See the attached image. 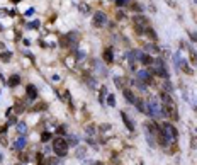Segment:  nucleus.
<instances>
[{"label":"nucleus","mask_w":197,"mask_h":165,"mask_svg":"<svg viewBox=\"0 0 197 165\" xmlns=\"http://www.w3.org/2000/svg\"><path fill=\"white\" fill-rule=\"evenodd\" d=\"M146 104H148V114L153 119H158V117L163 116V106L158 97H149Z\"/></svg>","instance_id":"nucleus-1"},{"label":"nucleus","mask_w":197,"mask_h":165,"mask_svg":"<svg viewBox=\"0 0 197 165\" xmlns=\"http://www.w3.org/2000/svg\"><path fill=\"white\" fill-rule=\"evenodd\" d=\"M53 148H54V151H56V155H58V157H65V155L68 153V143H66V140H65L63 136H58L56 140H54Z\"/></svg>","instance_id":"nucleus-2"},{"label":"nucleus","mask_w":197,"mask_h":165,"mask_svg":"<svg viewBox=\"0 0 197 165\" xmlns=\"http://www.w3.org/2000/svg\"><path fill=\"white\" fill-rule=\"evenodd\" d=\"M136 73H138L139 82H143V83H151V80H153L151 70H136Z\"/></svg>","instance_id":"nucleus-3"},{"label":"nucleus","mask_w":197,"mask_h":165,"mask_svg":"<svg viewBox=\"0 0 197 165\" xmlns=\"http://www.w3.org/2000/svg\"><path fill=\"white\" fill-rule=\"evenodd\" d=\"M105 22H107V17H105L104 12H97V14L94 15V26L95 28H100V26H104Z\"/></svg>","instance_id":"nucleus-4"},{"label":"nucleus","mask_w":197,"mask_h":165,"mask_svg":"<svg viewBox=\"0 0 197 165\" xmlns=\"http://www.w3.org/2000/svg\"><path fill=\"white\" fill-rule=\"evenodd\" d=\"M122 94H124V99H126L129 104H136V102H138L136 96H134V94H133V92H131L129 89H122Z\"/></svg>","instance_id":"nucleus-5"},{"label":"nucleus","mask_w":197,"mask_h":165,"mask_svg":"<svg viewBox=\"0 0 197 165\" xmlns=\"http://www.w3.org/2000/svg\"><path fill=\"white\" fill-rule=\"evenodd\" d=\"M121 117H122V121H124V124H126V128H128L129 131H134V124H133V121L129 119L128 114H126V112H121Z\"/></svg>","instance_id":"nucleus-6"},{"label":"nucleus","mask_w":197,"mask_h":165,"mask_svg":"<svg viewBox=\"0 0 197 165\" xmlns=\"http://www.w3.org/2000/svg\"><path fill=\"white\" fill-rule=\"evenodd\" d=\"M104 62H107V63L114 62V51H112V48H107L104 51Z\"/></svg>","instance_id":"nucleus-7"},{"label":"nucleus","mask_w":197,"mask_h":165,"mask_svg":"<svg viewBox=\"0 0 197 165\" xmlns=\"http://www.w3.org/2000/svg\"><path fill=\"white\" fill-rule=\"evenodd\" d=\"M26 92H27V96H29V99H31V101L38 99V90H36V87H34V85H27Z\"/></svg>","instance_id":"nucleus-8"},{"label":"nucleus","mask_w":197,"mask_h":165,"mask_svg":"<svg viewBox=\"0 0 197 165\" xmlns=\"http://www.w3.org/2000/svg\"><path fill=\"white\" fill-rule=\"evenodd\" d=\"M14 146H15V150H22V148L26 146V136H22V135H20V138L15 140V145H14Z\"/></svg>","instance_id":"nucleus-9"},{"label":"nucleus","mask_w":197,"mask_h":165,"mask_svg":"<svg viewBox=\"0 0 197 165\" xmlns=\"http://www.w3.org/2000/svg\"><path fill=\"white\" fill-rule=\"evenodd\" d=\"M153 58H155V56L143 53V56H141V60H139V63H141V65H151V63H153Z\"/></svg>","instance_id":"nucleus-10"},{"label":"nucleus","mask_w":197,"mask_h":165,"mask_svg":"<svg viewBox=\"0 0 197 165\" xmlns=\"http://www.w3.org/2000/svg\"><path fill=\"white\" fill-rule=\"evenodd\" d=\"M15 126H17V133H19V135H22V136H26V133H27V124H26V123H17Z\"/></svg>","instance_id":"nucleus-11"},{"label":"nucleus","mask_w":197,"mask_h":165,"mask_svg":"<svg viewBox=\"0 0 197 165\" xmlns=\"http://www.w3.org/2000/svg\"><path fill=\"white\" fill-rule=\"evenodd\" d=\"M20 83V77L19 75H12L10 78H9V85L10 87H15V85H19Z\"/></svg>","instance_id":"nucleus-12"},{"label":"nucleus","mask_w":197,"mask_h":165,"mask_svg":"<svg viewBox=\"0 0 197 165\" xmlns=\"http://www.w3.org/2000/svg\"><path fill=\"white\" fill-rule=\"evenodd\" d=\"M151 73H155V75H160V77H163V78H168V72H167V68H158V70H153Z\"/></svg>","instance_id":"nucleus-13"},{"label":"nucleus","mask_w":197,"mask_h":165,"mask_svg":"<svg viewBox=\"0 0 197 165\" xmlns=\"http://www.w3.org/2000/svg\"><path fill=\"white\" fill-rule=\"evenodd\" d=\"M66 143L71 145V146H76V145H78V138L75 136V135H70V136H68V140H66Z\"/></svg>","instance_id":"nucleus-14"},{"label":"nucleus","mask_w":197,"mask_h":165,"mask_svg":"<svg viewBox=\"0 0 197 165\" xmlns=\"http://www.w3.org/2000/svg\"><path fill=\"white\" fill-rule=\"evenodd\" d=\"M163 89L167 90V92H168V94H172V92H173V87H172V83L168 82V78H167V80H165V82H163Z\"/></svg>","instance_id":"nucleus-15"},{"label":"nucleus","mask_w":197,"mask_h":165,"mask_svg":"<svg viewBox=\"0 0 197 165\" xmlns=\"http://www.w3.org/2000/svg\"><path fill=\"white\" fill-rule=\"evenodd\" d=\"M190 62L194 63V67H197V51L196 49H190Z\"/></svg>","instance_id":"nucleus-16"},{"label":"nucleus","mask_w":197,"mask_h":165,"mask_svg":"<svg viewBox=\"0 0 197 165\" xmlns=\"http://www.w3.org/2000/svg\"><path fill=\"white\" fill-rule=\"evenodd\" d=\"M144 48H146V51H149V53H158V48H156V44H146V46H144Z\"/></svg>","instance_id":"nucleus-17"},{"label":"nucleus","mask_w":197,"mask_h":165,"mask_svg":"<svg viewBox=\"0 0 197 165\" xmlns=\"http://www.w3.org/2000/svg\"><path fill=\"white\" fill-rule=\"evenodd\" d=\"M46 165H60V160L58 158H46Z\"/></svg>","instance_id":"nucleus-18"},{"label":"nucleus","mask_w":197,"mask_h":165,"mask_svg":"<svg viewBox=\"0 0 197 165\" xmlns=\"http://www.w3.org/2000/svg\"><path fill=\"white\" fill-rule=\"evenodd\" d=\"M107 106H110V107L115 106V97L114 96H107Z\"/></svg>","instance_id":"nucleus-19"},{"label":"nucleus","mask_w":197,"mask_h":165,"mask_svg":"<svg viewBox=\"0 0 197 165\" xmlns=\"http://www.w3.org/2000/svg\"><path fill=\"white\" fill-rule=\"evenodd\" d=\"M10 53H2V55H0V60H2V62H10Z\"/></svg>","instance_id":"nucleus-20"},{"label":"nucleus","mask_w":197,"mask_h":165,"mask_svg":"<svg viewBox=\"0 0 197 165\" xmlns=\"http://www.w3.org/2000/svg\"><path fill=\"white\" fill-rule=\"evenodd\" d=\"M105 97H107V90H105V87H102V89H100V97H99V99H100V102H104V99H105Z\"/></svg>","instance_id":"nucleus-21"},{"label":"nucleus","mask_w":197,"mask_h":165,"mask_svg":"<svg viewBox=\"0 0 197 165\" xmlns=\"http://www.w3.org/2000/svg\"><path fill=\"white\" fill-rule=\"evenodd\" d=\"M115 5L117 7H124V5H128V0H115Z\"/></svg>","instance_id":"nucleus-22"},{"label":"nucleus","mask_w":197,"mask_h":165,"mask_svg":"<svg viewBox=\"0 0 197 165\" xmlns=\"http://www.w3.org/2000/svg\"><path fill=\"white\" fill-rule=\"evenodd\" d=\"M49 138H51V135H49V133H43V136H41V140H43V143H44V141H49Z\"/></svg>","instance_id":"nucleus-23"},{"label":"nucleus","mask_w":197,"mask_h":165,"mask_svg":"<svg viewBox=\"0 0 197 165\" xmlns=\"http://www.w3.org/2000/svg\"><path fill=\"white\" fill-rule=\"evenodd\" d=\"M66 67H70V68L75 67V60H73V58H66Z\"/></svg>","instance_id":"nucleus-24"},{"label":"nucleus","mask_w":197,"mask_h":165,"mask_svg":"<svg viewBox=\"0 0 197 165\" xmlns=\"http://www.w3.org/2000/svg\"><path fill=\"white\" fill-rule=\"evenodd\" d=\"M76 58H78V60H83V58H85V53H83V51H76Z\"/></svg>","instance_id":"nucleus-25"},{"label":"nucleus","mask_w":197,"mask_h":165,"mask_svg":"<svg viewBox=\"0 0 197 165\" xmlns=\"http://www.w3.org/2000/svg\"><path fill=\"white\" fill-rule=\"evenodd\" d=\"M190 39H192V41H194V43H197V33H190Z\"/></svg>","instance_id":"nucleus-26"},{"label":"nucleus","mask_w":197,"mask_h":165,"mask_svg":"<svg viewBox=\"0 0 197 165\" xmlns=\"http://www.w3.org/2000/svg\"><path fill=\"white\" fill-rule=\"evenodd\" d=\"M80 10H82V12H88L90 7H88V5H80Z\"/></svg>","instance_id":"nucleus-27"},{"label":"nucleus","mask_w":197,"mask_h":165,"mask_svg":"<svg viewBox=\"0 0 197 165\" xmlns=\"http://www.w3.org/2000/svg\"><path fill=\"white\" fill-rule=\"evenodd\" d=\"M29 28H39V21H34L32 24H29Z\"/></svg>","instance_id":"nucleus-28"},{"label":"nucleus","mask_w":197,"mask_h":165,"mask_svg":"<svg viewBox=\"0 0 197 165\" xmlns=\"http://www.w3.org/2000/svg\"><path fill=\"white\" fill-rule=\"evenodd\" d=\"M115 82H117V87H122V80H121V78H119V77L115 78Z\"/></svg>","instance_id":"nucleus-29"},{"label":"nucleus","mask_w":197,"mask_h":165,"mask_svg":"<svg viewBox=\"0 0 197 165\" xmlns=\"http://www.w3.org/2000/svg\"><path fill=\"white\" fill-rule=\"evenodd\" d=\"M34 14V9H29V10H27V12H26V15H29V17H31V15H32Z\"/></svg>","instance_id":"nucleus-30"},{"label":"nucleus","mask_w":197,"mask_h":165,"mask_svg":"<svg viewBox=\"0 0 197 165\" xmlns=\"http://www.w3.org/2000/svg\"><path fill=\"white\" fill-rule=\"evenodd\" d=\"M12 2H14V4H19L20 0H12Z\"/></svg>","instance_id":"nucleus-31"},{"label":"nucleus","mask_w":197,"mask_h":165,"mask_svg":"<svg viewBox=\"0 0 197 165\" xmlns=\"http://www.w3.org/2000/svg\"><path fill=\"white\" fill-rule=\"evenodd\" d=\"M196 4H197V0H196Z\"/></svg>","instance_id":"nucleus-32"}]
</instances>
